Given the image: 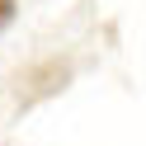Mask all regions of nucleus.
<instances>
[{"instance_id": "1", "label": "nucleus", "mask_w": 146, "mask_h": 146, "mask_svg": "<svg viewBox=\"0 0 146 146\" xmlns=\"http://www.w3.org/2000/svg\"><path fill=\"white\" fill-rule=\"evenodd\" d=\"M14 10H19V0H0V29H10V19H14Z\"/></svg>"}]
</instances>
